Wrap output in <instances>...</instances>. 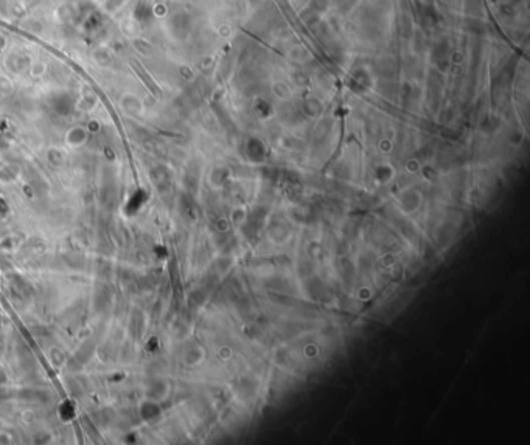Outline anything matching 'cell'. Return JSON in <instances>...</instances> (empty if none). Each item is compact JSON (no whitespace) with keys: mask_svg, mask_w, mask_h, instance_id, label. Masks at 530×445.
Instances as JSON below:
<instances>
[{"mask_svg":"<svg viewBox=\"0 0 530 445\" xmlns=\"http://www.w3.org/2000/svg\"><path fill=\"white\" fill-rule=\"evenodd\" d=\"M122 105H123L125 111H128V112L139 114L142 111V101L137 95H134V94H125L122 97Z\"/></svg>","mask_w":530,"mask_h":445,"instance_id":"6da1fadb","label":"cell"},{"mask_svg":"<svg viewBox=\"0 0 530 445\" xmlns=\"http://www.w3.org/2000/svg\"><path fill=\"white\" fill-rule=\"evenodd\" d=\"M94 56H95V61L100 66H108V64L112 63V59H114V53L111 52V49L108 46H100L95 50Z\"/></svg>","mask_w":530,"mask_h":445,"instance_id":"7a4b0ae2","label":"cell"},{"mask_svg":"<svg viewBox=\"0 0 530 445\" xmlns=\"http://www.w3.org/2000/svg\"><path fill=\"white\" fill-rule=\"evenodd\" d=\"M45 72H47V64H45L44 61H36L32 64V67H30V73H32V77H35V78L42 77Z\"/></svg>","mask_w":530,"mask_h":445,"instance_id":"3957f363","label":"cell"},{"mask_svg":"<svg viewBox=\"0 0 530 445\" xmlns=\"http://www.w3.org/2000/svg\"><path fill=\"white\" fill-rule=\"evenodd\" d=\"M13 91V83L7 75H0V92L8 94Z\"/></svg>","mask_w":530,"mask_h":445,"instance_id":"277c9868","label":"cell"}]
</instances>
